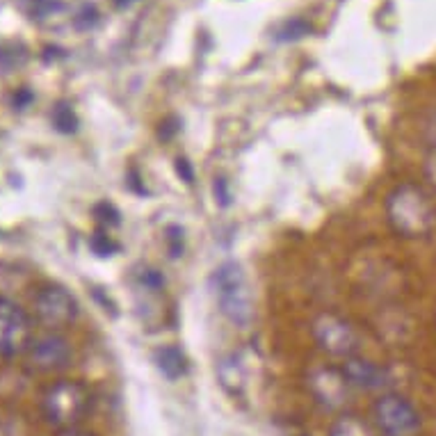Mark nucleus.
I'll use <instances>...</instances> for the list:
<instances>
[{"mask_svg":"<svg viewBox=\"0 0 436 436\" xmlns=\"http://www.w3.org/2000/svg\"><path fill=\"white\" fill-rule=\"evenodd\" d=\"M386 219L402 238H425L436 229V206L423 188L402 183L389 192Z\"/></svg>","mask_w":436,"mask_h":436,"instance_id":"obj_1","label":"nucleus"},{"mask_svg":"<svg viewBox=\"0 0 436 436\" xmlns=\"http://www.w3.org/2000/svg\"><path fill=\"white\" fill-rule=\"evenodd\" d=\"M210 290L222 316L236 327H247L253 318V295L245 270L236 260H226L212 270Z\"/></svg>","mask_w":436,"mask_h":436,"instance_id":"obj_2","label":"nucleus"},{"mask_svg":"<svg viewBox=\"0 0 436 436\" xmlns=\"http://www.w3.org/2000/svg\"><path fill=\"white\" fill-rule=\"evenodd\" d=\"M89 402H92V393L83 382L59 379L46 389L42 398V413L48 425L71 432L85 418V413L89 411Z\"/></svg>","mask_w":436,"mask_h":436,"instance_id":"obj_3","label":"nucleus"},{"mask_svg":"<svg viewBox=\"0 0 436 436\" xmlns=\"http://www.w3.org/2000/svg\"><path fill=\"white\" fill-rule=\"evenodd\" d=\"M313 338H316L318 348L322 352L331 354L338 359H350L357 357V352L361 348L359 331L354 329V324L350 320H345L338 313L324 311L313 320Z\"/></svg>","mask_w":436,"mask_h":436,"instance_id":"obj_4","label":"nucleus"},{"mask_svg":"<svg viewBox=\"0 0 436 436\" xmlns=\"http://www.w3.org/2000/svg\"><path fill=\"white\" fill-rule=\"evenodd\" d=\"M374 428L379 436H415L420 430V415L413 404L398 393H384L372 407Z\"/></svg>","mask_w":436,"mask_h":436,"instance_id":"obj_5","label":"nucleus"},{"mask_svg":"<svg viewBox=\"0 0 436 436\" xmlns=\"http://www.w3.org/2000/svg\"><path fill=\"white\" fill-rule=\"evenodd\" d=\"M33 309L37 320L44 324L48 331H62L69 324H74L78 318V302L71 292L62 286L48 283L42 286L33 297Z\"/></svg>","mask_w":436,"mask_h":436,"instance_id":"obj_6","label":"nucleus"},{"mask_svg":"<svg viewBox=\"0 0 436 436\" xmlns=\"http://www.w3.org/2000/svg\"><path fill=\"white\" fill-rule=\"evenodd\" d=\"M33 322L16 302L0 295V357L12 359L25 354L33 343Z\"/></svg>","mask_w":436,"mask_h":436,"instance_id":"obj_7","label":"nucleus"},{"mask_svg":"<svg viewBox=\"0 0 436 436\" xmlns=\"http://www.w3.org/2000/svg\"><path fill=\"white\" fill-rule=\"evenodd\" d=\"M309 393L313 395L322 409L327 411H343L352 400V386L345 372L333 366H318L309 372L306 377Z\"/></svg>","mask_w":436,"mask_h":436,"instance_id":"obj_8","label":"nucleus"},{"mask_svg":"<svg viewBox=\"0 0 436 436\" xmlns=\"http://www.w3.org/2000/svg\"><path fill=\"white\" fill-rule=\"evenodd\" d=\"M25 357L30 368L39 372H55L69 366L74 352H71V345L64 336H59L57 331H46L42 336L33 338Z\"/></svg>","mask_w":436,"mask_h":436,"instance_id":"obj_9","label":"nucleus"},{"mask_svg":"<svg viewBox=\"0 0 436 436\" xmlns=\"http://www.w3.org/2000/svg\"><path fill=\"white\" fill-rule=\"evenodd\" d=\"M253 354L247 350H238V352H231L226 354L224 359L219 361L217 366V377L219 384L224 386V391L233 398H242L249 389V379L253 374Z\"/></svg>","mask_w":436,"mask_h":436,"instance_id":"obj_10","label":"nucleus"},{"mask_svg":"<svg viewBox=\"0 0 436 436\" xmlns=\"http://www.w3.org/2000/svg\"><path fill=\"white\" fill-rule=\"evenodd\" d=\"M340 370L345 372V377H348L350 386L357 391H384V389H389V384H391V374L386 368H382L379 363L363 359V357L345 359Z\"/></svg>","mask_w":436,"mask_h":436,"instance_id":"obj_11","label":"nucleus"},{"mask_svg":"<svg viewBox=\"0 0 436 436\" xmlns=\"http://www.w3.org/2000/svg\"><path fill=\"white\" fill-rule=\"evenodd\" d=\"M154 363L158 372L169 382H178L188 374V359L178 345H160L154 352Z\"/></svg>","mask_w":436,"mask_h":436,"instance_id":"obj_12","label":"nucleus"},{"mask_svg":"<svg viewBox=\"0 0 436 436\" xmlns=\"http://www.w3.org/2000/svg\"><path fill=\"white\" fill-rule=\"evenodd\" d=\"M329 436H379V432H374L372 425L359 418V415L343 413L340 418L331 425Z\"/></svg>","mask_w":436,"mask_h":436,"instance_id":"obj_13","label":"nucleus"},{"mask_svg":"<svg viewBox=\"0 0 436 436\" xmlns=\"http://www.w3.org/2000/svg\"><path fill=\"white\" fill-rule=\"evenodd\" d=\"M50 119H53L55 130H59V133H64V135H71L78 130V117L69 103H57L53 108V113H50Z\"/></svg>","mask_w":436,"mask_h":436,"instance_id":"obj_14","label":"nucleus"},{"mask_svg":"<svg viewBox=\"0 0 436 436\" xmlns=\"http://www.w3.org/2000/svg\"><path fill=\"white\" fill-rule=\"evenodd\" d=\"M89 247H92L94 253H96V256H101V258H108V256H113L115 251H119V245L113 240V236H110L108 229L96 231L94 236L89 238Z\"/></svg>","mask_w":436,"mask_h":436,"instance_id":"obj_15","label":"nucleus"},{"mask_svg":"<svg viewBox=\"0 0 436 436\" xmlns=\"http://www.w3.org/2000/svg\"><path fill=\"white\" fill-rule=\"evenodd\" d=\"M165 242H167V249H169V256L171 258H178L183 256V249H185V238H183V229L171 224L165 231Z\"/></svg>","mask_w":436,"mask_h":436,"instance_id":"obj_16","label":"nucleus"},{"mask_svg":"<svg viewBox=\"0 0 436 436\" xmlns=\"http://www.w3.org/2000/svg\"><path fill=\"white\" fill-rule=\"evenodd\" d=\"M94 215L98 217L101 226L108 229V231H110V226H117V224H119V210H117L113 204H108V201H101V204H96Z\"/></svg>","mask_w":436,"mask_h":436,"instance_id":"obj_17","label":"nucleus"},{"mask_svg":"<svg viewBox=\"0 0 436 436\" xmlns=\"http://www.w3.org/2000/svg\"><path fill=\"white\" fill-rule=\"evenodd\" d=\"M137 279H139V286H144L151 292L165 288V277H162V272H158L154 268H144V270L139 272Z\"/></svg>","mask_w":436,"mask_h":436,"instance_id":"obj_18","label":"nucleus"},{"mask_svg":"<svg viewBox=\"0 0 436 436\" xmlns=\"http://www.w3.org/2000/svg\"><path fill=\"white\" fill-rule=\"evenodd\" d=\"M28 3H30L28 7L30 18H46L48 14H53L55 9L62 7L57 0H28Z\"/></svg>","mask_w":436,"mask_h":436,"instance_id":"obj_19","label":"nucleus"},{"mask_svg":"<svg viewBox=\"0 0 436 436\" xmlns=\"http://www.w3.org/2000/svg\"><path fill=\"white\" fill-rule=\"evenodd\" d=\"M306 33H311V25L295 18V21H288L286 25H283V30L279 33V39H299Z\"/></svg>","mask_w":436,"mask_h":436,"instance_id":"obj_20","label":"nucleus"},{"mask_svg":"<svg viewBox=\"0 0 436 436\" xmlns=\"http://www.w3.org/2000/svg\"><path fill=\"white\" fill-rule=\"evenodd\" d=\"M212 195H215V201L222 208L231 206V190H229L226 178H215V183H212Z\"/></svg>","mask_w":436,"mask_h":436,"instance_id":"obj_21","label":"nucleus"},{"mask_svg":"<svg viewBox=\"0 0 436 436\" xmlns=\"http://www.w3.org/2000/svg\"><path fill=\"white\" fill-rule=\"evenodd\" d=\"M176 174L183 178L188 185L192 183V180H195V171H192V165H190L185 158H178V160H176Z\"/></svg>","mask_w":436,"mask_h":436,"instance_id":"obj_22","label":"nucleus"},{"mask_svg":"<svg viewBox=\"0 0 436 436\" xmlns=\"http://www.w3.org/2000/svg\"><path fill=\"white\" fill-rule=\"evenodd\" d=\"M428 176L436 183V137H434L432 151H430V156H428Z\"/></svg>","mask_w":436,"mask_h":436,"instance_id":"obj_23","label":"nucleus"},{"mask_svg":"<svg viewBox=\"0 0 436 436\" xmlns=\"http://www.w3.org/2000/svg\"><path fill=\"white\" fill-rule=\"evenodd\" d=\"M30 101H33V94H30L28 89H21V92L14 94V105H16L18 110H23V108L30 103Z\"/></svg>","mask_w":436,"mask_h":436,"instance_id":"obj_24","label":"nucleus"},{"mask_svg":"<svg viewBox=\"0 0 436 436\" xmlns=\"http://www.w3.org/2000/svg\"><path fill=\"white\" fill-rule=\"evenodd\" d=\"M160 126H162V128H160V135L165 137V139L171 137V135H174L176 130H178V126H169V121H165V124H160Z\"/></svg>","mask_w":436,"mask_h":436,"instance_id":"obj_25","label":"nucleus"},{"mask_svg":"<svg viewBox=\"0 0 436 436\" xmlns=\"http://www.w3.org/2000/svg\"><path fill=\"white\" fill-rule=\"evenodd\" d=\"M64 436H94V434H87V432H74V430H71V432H67Z\"/></svg>","mask_w":436,"mask_h":436,"instance_id":"obj_26","label":"nucleus"}]
</instances>
